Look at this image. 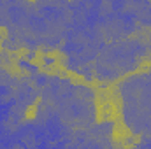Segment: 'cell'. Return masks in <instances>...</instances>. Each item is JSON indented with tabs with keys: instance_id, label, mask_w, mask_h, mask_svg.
<instances>
[{
	"instance_id": "1",
	"label": "cell",
	"mask_w": 151,
	"mask_h": 149,
	"mask_svg": "<svg viewBox=\"0 0 151 149\" xmlns=\"http://www.w3.org/2000/svg\"><path fill=\"white\" fill-rule=\"evenodd\" d=\"M119 97L127 126L142 139L151 137V69L128 77L119 86Z\"/></svg>"
}]
</instances>
